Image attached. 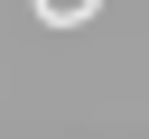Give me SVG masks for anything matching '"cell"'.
Here are the masks:
<instances>
[{
  "label": "cell",
  "instance_id": "6da1fadb",
  "mask_svg": "<svg viewBox=\"0 0 149 139\" xmlns=\"http://www.w3.org/2000/svg\"><path fill=\"white\" fill-rule=\"evenodd\" d=\"M37 19H47V28H84V19H93V0H37Z\"/></svg>",
  "mask_w": 149,
  "mask_h": 139
}]
</instances>
